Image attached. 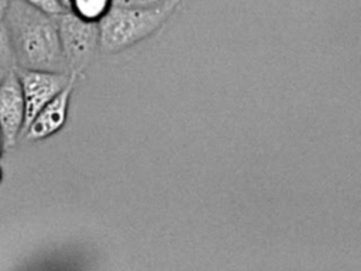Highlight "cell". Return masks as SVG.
Instances as JSON below:
<instances>
[{
  "label": "cell",
  "instance_id": "obj_6",
  "mask_svg": "<svg viewBox=\"0 0 361 271\" xmlns=\"http://www.w3.org/2000/svg\"><path fill=\"white\" fill-rule=\"evenodd\" d=\"M76 76L52 99L49 100L25 127L23 137L25 141L35 143L45 140L61 131L68 120L69 103L76 85Z\"/></svg>",
  "mask_w": 361,
  "mask_h": 271
},
{
  "label": "cell",
  "instance_id": "obj_11",
  "mask_svg": "<svg viewBox=\"0 0 361 271\" xmlns=\"http://www.w3.org/2000/svg\"><path fill=\"white\" fill-rule=\"evenodd\" d=\"M8 71H10V69H4V68L0 66V83H1V80L6 78V75H7Z\"/></svg>",
  "mask_w": 361,
  "mask_h": 271
},
{
  "label": "cell",
  "instance_id": "obj_2",
  "mask_svg": "<svg viewBox=\"0 0 361 271\" xmlns=\"http://www.w3.org/2000/svg\"><path fill=\"white\" fill-rule=\"evenodd\" d=\"M182 0L161 7L141 8L116 6L99 21L100 52L118 54L155 34L173 14Z\"/></svg>",
  "mask_w": 361,
  "mask_h": 271
},
{
  "label": "cell",
  "instance_id": "obj_14",
  "mask_svg": "<svg viewBox=\"0 0 361 271\" xmlns=\"http://www.w3.org/2000/svg\"><path fill=\"white\" fill-rule=\"evenodd\" d=\"M1 179H3V169H1V165H0V183H1Z\"/></svg>",
  "mask_w": 361,
  "mask_h": 271
},
{
  "label": "cell",
  "instance_id": "obj_8",
  "mask_svg": "<svg viewBox=\"0 0 361 271\" xmlns=\"http://www.w3.org/2000/svg\"><path fill=\"white\" fill-rule=\"evenodd\" d=\"M7 3L8 0H0V66L4 69H13L14 56H13L7 17H6Z\"/></svg>",
  "mask_w": 361,
  "mask_h": 271
},
{
  "label": "cell",
  "instance_id": "obj_3",
  "mask_svg": "<svg viewBox=\"0 0 361 271\" xmlns=\"http://www.w3.org/2000/svg\"><path fill=\"white\" fill-rule=\"evenodd\" d=\"M62 52L71 75H82L100 51L99 23L86 21L71 10L54 16Z\"/></svg>",
  "mask_w": 361,
  "mask_h": 271
},
{
  "label": "cell",
  "instance_id": "obj_12",
  "mask_svg": "<svg viewBox=\"0 0 361 271\" xmlns=\"http://www.w3.org/2000/svg\"><path fill=\"white\" fill-rule=\"evenodd\" d=\"M3 151H4V143H3V136H1V130H0V157H1Z\"/></svg>",
  "mask_w": 361,
  "mask_h": 271
},
{
  "label": "cell",
  "instance_id": "obj_7",
  "mask_svg": "<svg viewBox=\"0 0 361 271\" xmlns=\"http://www.w3.org/2000/svg\"><path fill=\"white\" fill-rule=\"evenodd\" d=\"M113 4L114 0H71L68 10L86 21L99 23Z\"/></svg>",
  "mask_w": 361,
  "mask_h": 271
},
{
  "label": "cell",
  "instance_id": "obj_4",
  "mask_svg": "<svg viewBox=\"0 0 361 271\" xmlns=\"http://www.w3.org/2000/svg\"><path fill=\"white\" fill-rule=\"evenodd\" d=\"M14 69L18 75L25 103V127L35 117V114L49 100H52L75 76L66 72L21 68Z\"/></svg>",
  "mask_w": 361,
  "mask_h": 271
},
{
  "label": "cell",
  "instance_id": "obj_9",
  "mask_svg": "<svg viewBox=\"0 0 361 271\" xmlns=\"http://www.w3.org/2000/svg\"><path fill=\"white\" fill-rule=\"evenodd\" d=\"M32 7L49 14V16H56L68 8L63 7V4L59 0H24Z\"/></svg>",
  "mask_w": 361,
  "mask_h": 271
},
{
  "label": "cell",
  "instance_id": "obj_10",
  "mask_svg": "<svg viewBox=\"0 0 361 271\" xmlns=\"http://www.w3.org/2000/svg\"><path fill=\"white\" fill-rule=\"evenodd\" d=\"M175 0H114L116 6H124V7H141V8H152V7H161L168 3H172Z\"/></svg>",
  "mask_w": 361,
  "mask_h": 271
},
{
  "label": "cell",
  "instance_id": "obj_13",
  "mask_svg": "<svg viewBox=\"0 0 361 271\" xmlns=\"http://www.w3.org/2000/svg\"><path fill=\"white\" fill-rule=\"evenodd\" d=\"M59 1L63 4V7H65V8H68V7H69V1H71V0H59Z\"/></svg>",
  "mask_w": 361,
  "mask_h": 271
},
{
  "label": "cell",
  "instance_id": "obj_1",
  "mask_svg": "<svg viewBox=\"0 0 361 271\" xmlns=\"http://www.w3.org/2000/svg\"><path fill=\"white\" fill-rule=\"evenodd\" d=\"M6 17L14 68L69 73L54 16L24 0H8Z\"/></svg>",
  "mask_w": 361,
  "mask_h": 271
},
{
  "label": "cell",
  "instance_id": "obj_5",
  "mask_svg": "<svg viewBox=\"0 0 361 271\" xmlns=\"http://www.w3.org/2000/svg\"><path fill=\"white\" fill-rule=\"evenodd\" d=\"M25 128V103L16 69H10L0 83V130L4 150L13 148Z\"/></svg>",
  "mask_w": 361,
  "mask_h": 271
}]
</instances>
